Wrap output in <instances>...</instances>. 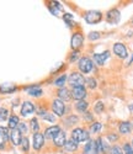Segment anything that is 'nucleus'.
<instances>
[{
    "label": "nucleus",
    "mask_w": 133,
    "mask_h": 154,
    "mask_svg": "<svg viewBox=\"0 0 133 154\" xmlns=\"http://www.w3.org/2000/svg\"><path fill=\"white\" fill-rule=\"evenodd\" d=\"M78 121H79V117L75 116V115H72V116H68V117L65 119L64 123H65L66 126H73V125H75Z\"/></svg>",
    "instance_id": "cd10ccee"
},
{
    "label": "nucleus",
    "mask_w": 133,
    "mask_h": 154,
    "mask_svg": "<svg viewBox=\"0 0 133 154\" xmlns=\"http://www.w3.org/2000/svg\"><path fill=\"white\" fill-rule=\"evenodd\" d=\"M85 84H86L90 89H95V88L97 86V83H96V80H95L94 78H88V79H85Z\"/></svg>",
    "instance_id": "473e14b6"
},
{
    "label": "nucleus",
    "mask_w": 133,
    "mask_h": 154,
    "mask_svg": "<svg viewBox=\"0 0 133 154\" xmlns=\"http://www.w3.org/2000/svg\"><path fill=\"white\" fill-rule=\"evenodd\" d=\"M84 119H85V121H92V115L89 112V111H85L84 112Z\"/></svg>",
    "instance_id": "ea45409f"
},
{
    "label": "nucleus",
    "mask_w": 133,
    "mask_h": 154,
    "mask_svg": "<svg viewBox=\"0 0 133 154\" xmlns=\"http://www.w3.org/2000/svg\"><path fill=\"white\" fill-rule=\"evenodd\" d=\"M42 119H43L45 121H47V122L54 123V122H56V115L52 113V112H47V113H45L43 116H42Z\"/></svg>",
    "instance_id": "c85d7f7f"
},
{
    "label": "nucleus",
    "mask_w": 133,
    "mask_h": 154,
    "mask_svg": "<svg viewBox=\"0 0 133 154\" xmlns=\"http://www.w3.org/2000/svg\"><path fill=\"white\" fill-rule=\"evenodd\" d=\"M107 139L110 140V142H115V140H117V139H118V136L112 133V134H109V136H107Z\"/></svg>",
    "instance_id": "a19ab883"
},
{
    "label": "nucleus",
    "mask_w": 133,
    "mask_h": 154,
    "mask_svg": "<svg viewBox=\"0 0 133 154\" xmlns=\"http://www.w3.org/2000/svg\"><path fill=\"white\" fill-rule=\"evenodd\" d=\"M133 63V56H132V58L129 59V62H128V66H129V64H132Z\"/></svg>",
    "instance_id": "37998d69"
},
{
    "label": "nucleus",
    "mask_w": 133,
    "mask_h": 154,
    "mask_svg": "<svg viewBox=\"0 0 133 154\" xmlns=\"http://www.w3.org/2000/svg\"><path fill=\"white\" fill-rule=\"evenodd\" d=\"M100 38V33L99 32H90L89 33V40L94 41V40H99Z\"/></svg>",
    "instance_id": "4c0bfd02"
},
{
    "label": "nucleus",
    "mask_w": 133,
    "mask_h": 154,
    "mask_svg": "<svg viewBox=\"0 0 133 154\" xmlns=\"http://www.w3.org/2000/svg\"><path fill=\"white\" fill-rule=\"evenodd\" d=\"M101 20H102V14L100 11H89L85 15V21L90 25L99 23Z\"/></svg>",
    "instance_id": "423d86ee"
},
{
    "label": "nucleus",
    "mask_w": 133,
    "mask_h": 154,
    "mask_svg": "<svg viewBox=\"0 0 133 154\" xmlns=\"http://www.w3.org/2000/svg\"><path fill=\"white\" fill-rule=\"evenodd\" d=\"M109 57H110V52L109 51H105V52H102V53L94 54L92 56V59H94V62L97 64V66H104L105 62L109 59Z\"/></svg>",
    "instance_id": "2eb2a0df"
},
{
    "label": "nucleus",
    "mask_w": 133,
    "mask_h": 154,
    "mask_svg": "<svg viewBox=\"0 0 133 154\" xmlns=\"http://www.w3.org/2000/svg\"><path fill=\"white\" fill-rule=\"evenodd\" d=\"M22 133L15 128V130H10V142L12 146L15 147H20V143H21V139H22Z\"/></svg>",
    "instance_id": "1a4fd4ad"
},
{
    "label": "nucleus",
    "mask_w": 133,
    "mask_h": 154,
    "mask_svg": "<svg viewBox=\"0 0 133 154\" xmlns=\"http://www.w3.org/2000/svg\"><path fill=\"white\" fill-rule=\"evenodd\" d=\"M63 19H64V21H65L66 23H68V26L72 27V25H73L72 19H73V16H72L70 14H64V15H63Z\"/></svg>",
    "instance_id": "c9c22d12"
},
{
    "label": "nucleus",
    "mask_w": 133,
    "mask_h": 154,
    "mask_svg": "<svg viewBox=\"0 0 133 154\" xmlns=\"http://www.w3.org/2000/svg\"><path fill=\"white\" fill-rule=\"evenodd\" d=\"M66 75H60L59 78H57L56 79V82H54V84L57 85V86H59V88H63L64 86V84H65V82H66Z\"/></svg>",
    "instance_id": "7c9ffc66"
},
{
    "label": "nucleus",
    "mask_w": 133,
    "mask_h": 154,
    "mask_svg": "<svg viewBox=\"0 0 133 154\" xmlns=\"http://www.w3.org/2000/svg\"><path fill=\"white\" fill-rule=\"evenodd\" d=\"M78 67H79V70H80L82 73L88 74V73L91 72L92 67H94V63H92V60H91L90 58H88V57H83V58L79 59V62H78Z\"/></svg>",
    "instance_id": "7ed1b4c3"
},
{
    "label": "nucleus",
    "mask_w": 133,
    "mask_h": 154,
    "mask_svg": "<svg viewBox=\"0 0 133 154\" xmlns=\"http://www.w3.org/2000/svg\"><path fill=\"white\" fill-rule=\"evenodd\" d=\"M60 130H62V128H60L59 126H57V125L46 128V131H45V133H43L45 139H53V138H54V137L58 134V132H59Z\"/></svg>",
    "instance_id": "4468645a"
},
{
    "label": "nucleus",
    "mask_w": 133,
    "mask_h": 154,
    "mask_svg": "<svg viewBox=\"0 0 133 154\" xmlns=\"http://www.w3.org/2000/svg\"><path fill=\"white\" fill-rule=\"evenodd\" d=\"M105 109V105H104V102L102 101H97L96 104H95V112L96 113H101Z\"/></svg>",
    "instance_id": "72a5a7b5"
},
{
    "label": "nucleus",
    "mask_w": 133,
    "mask_h": 154,
    "mask_svg": "<svg viewBox=\"0 0 133 154\" xmlns=\"http://www.w3.org/2000/svg\"><path fill=\"white\" fill-rule=\"evenodd\" d=\"M128 107H129V110H131V112H133V104H131V105H129Z\"/></svg>",
    "instance_id": "79ce46f5"
},
{
    "label": "nucleus",
    "mask_w": 133,
    "mask_h": 154,
    "mask_svg": "<svg viewBox=\"0 0 133 154\" xmlns=\"http://www.w3.org/2000/svg\"><path fill=\"white\" fill-rule=\"evenodd\" d=\"M26 90H27V94L33 96V97H39V96H42L43 95V90L39 86H29V88H26Z\"/></svg>",
    "instance_id": "a211bd4d"
},
{
    "label": "nucleus",
    "mask_w": 133,
    "mask_h": 154,
    "mask_svg": "<svg viewBox=\"0 0 133 154\" xmlns=\"http://www.w3.org/2000/svg\"><path fill=\"white\" fill-rule=\"evenodd\" d=\"M45 146V136L41 133V132H37V133H33L32 136V147L36 152L41 150Z\"/></svg>",
    "instance_id": "39448f33"
},
{
    "label": "nucleus",
    "mask_w": 133,
    "mask_h": 154,
    "mask_svg": "<svg viewBox=\"0 0 133 154\" xmlns=\"http://www.w3.org/2000/svg\"><path fill=\"white\" fill-rule=\"evenodd\" d=\"M101 128H102V125L100 122H94V123H91V126H90V132L99 133L101 131Z\"/></svg>",
    "instance_id": "c756f323"
},
{
    "label": "nucleus",
    "mask_w": 133,
    "mask_h": 154,
    "mask_svg": "<svg viewBox=\"0 0 133 154\" xmlns=\"http://www.w3.org/2000/svg\"><path fill=\"white\" fill-rule=\"evenodd\" d=\"M20 148H21V150L23 153H29V150H30V140H29V138L26 137V136H23L22 139H21Z\"/></svg>",
    "instance_id": "393cba45"
},
{
    "label": "nucleus",
    "mask_w": 133,
    "mask_h": 154,
    "mask_svg": "<svg viewBox=\"0 0 133 154\" xmlns=\"http://www.w3.org/2000/svg\"><path fill=\"white\" fill-rule=\"evenodd\" d=\"M15 90H16V86L14 84L5 83L3 85H0V93L3 94H10V93H14Z\"/></svg>",
    "instance_id": "412c9836"
},
{
    "label": "nucleus",
    "mask_w": 133,
    "mask_h": 154,
    "mask_svg": "<svg viewBox=\"0 0 133 154\" xmlns=\"http://www.w3.org/2000/svg\"><path fill=\"white\" fill-rule=\"evenodd\" d=\"M131 128H132L131 123L128 121H123V122L119 123L118 131H119V133H122V134H128L131 132Z\"/></svg>",
    "instance_id": "4be33fe9"
},
{
    "label": "nucleus",
    "mask_w": 133,
    "mask_h": 154,
    "mask_svg": "<svg viewBox=\"0 0 133 154\" xmlns=\"http://www.w3.org/2000/svg\"><path fill=\"white\" fill-rule=\"evenodd\" d=\"M9 110L6 107H0V121L5 122L6 120H9Z\"/></svg>",
    "instance_id": "bb28decb"
},
{
    "label": "nucleus",
    "mask_w": 133,
    "mask_h": 154,
    "mask_svg": "<svg viewBox=\"0 0 133 154\" xmlns=\"http://www.w3.org/2000/svg\"><path fill=\"white\" fill-rule=\"evenodd\" d=\"M0 138H2L5 143H8L10 140V130L8 127L0 126Z\"/></svg>",
    "instance_id": "5701e85b"
},
{
    "label": "nucleus",
    "mask_w": 133,
    "mask_h": 154,
    "mask_svg": "<svg viewBox=\"0 0 133 154\" xmlns=\"http://www.w3.org/2000/svg\"><path fill=\"white\" fill-rule=\"evenodd\" d=\"M112 49H113V53H115L118 58H121V59H125V58H127V56H128L126 46H125L123 43H121V42L115 43Z\"/></svg>",
    "instance_id": "6e6552de"
},
{
    "label": "nucleus",
    "mask_w": 133,
    "mask_h": 154,
    "mask_svg": "<svg viewBox=\"0 0 133 154\" xmlns=\"http://www.w3.org/2000/svg\"><path fill=\"white\" fill-rule=\"evenodd\" d=\"M109 154H123V152H122V149L119 148L118 146H113V147L110 148Z\"/></svg>",
    "instance_id": "f704fd0d"
},
{
    "label": "nucleus",
    "mask_w": 133,
    "mask_h": 154,
    "mask_svg": "<svg viewBox=\"0 0 133 154\" xmlns=\"http://www.w3.org/2000/svg\"><path fill=\"white\" fill-rule=\"evenodd\" d=\"M17 130H19L22 134H27V133H29V127H27V125H26L25 122H20V123H19Z\"/></svg>",
    "instance_id": "2f4dec72"
},
{
    "label": "nucleus",
    "mask_w": 133,
    "mask_h": 154,
    "mask_svg": "<svg viewBox=\"0 0 133 154\" xmlns=\"http://www.w3.org/2000/svg\"><path fill=\"white\" fill-rule=\"evenodd\" d=\"M51 109H52V113H54L58 117H62L64 115V112H65V105H64V102L59 99H54L52 101Z\"/></svg>",
    "instance_id": "f03ea898"
},
{
    "label": "nucleus",
    "mask_w": 133,
    "mask_h": 154,
    "mask_svg": "<svg viewBox=\"0 0 133 154\" xmlns=\"http://www.w3.org/2000/svg\"><path fill=\"white\" fill-rule=\"evenodd\" d=\"M132 21H133V20H132Z\"/></svg>",
    "instance_id": "a18cd8bd"
},
{
    "label": "nucleus",
    "mask_w": 133,
    "mask_h": 154,
    "mask_svg": "<svg viewBox=\"0 0 133 154\" xmlns=\"http://www.w3.org/2000/svg\"><path fill=\"white\" fill-rule=\"evenodd\" d=\"M68 83H69L73 88H75V86H84V85H85V78H84V76H83L80 73L74 72V73H72V74L69 75Z\"/></svg>",
    "instance_id": "20e7f679"
},
{
    "label": "nucleus",
    "mask_w": 133,
    "mask_h": 154,
    "mask_svg": "<svg viewBox=\"0 0 133 154\" xmlns=\"http://www.w3.org/2000/svg\"><path fill=\"white\" fill-rule=\"evenodd\" d=\"M96 140H88V143L84 148V154H97Z\"/></svg>",
    "instance_id": "f3484780"
},
{
    "label": "nucleus",
    "mask_w": 133,
    "mask_h": 154,
    "mask_svg": "<svg viewBox=\"0 0 133 154\" xmlns=\"http://www.w3.org/2000/svg\"><path fill=\"white\" fill-rule=\"evenodd\" d=\"M78 58H79V51H74V52L72 53V56H70V58H69V60H70L72 63H74Z\"/></svg>",
    "instance_id": "58836bf2"
},
{
    "label": "nucleus",
    "mask_w": 133,
    "mask_h": 154,
    "mask_svg": "<svg viewBox=\"0 0 133 154\" xmlns=\"http://www.w3.org/2000/svg\"><path fill=\"white\" fill-rule=\"evenodd\" d=\"M88 107H89V102H86L85 100L76 101V104H75V109H76V111H79V112H85V111H88Z\"/></svg>",
    "instance_id": "b1692460"
},
{
    "label": "nucleus",
    "mask_w": 133,
    "mask_h": 154,
    "mask_svg": "<svg viewBox=\"0 0 133 154\" xmlns=\"http://www.w3.org/2000/svg\"><path fill=\"white\" fill-rule=\"evenodd\" d=\"M72 97L78 100V101H80V100H84L85 96H86V90H85V88L84 86H75L72 89Z\"/></svg>",
    "instance_id": "9b49d317"
},
{
    "label": "nucleus",
    "mask_w": 133,
    "mask_h": 154,
    "mask_svg": "<svg viewBox=\"0 0 133 154\" xmlns=\"http://www.w3.org/2000/svg\"><path fill=\"white\" fill-rule=\"evenodd\" d=\"M35 111H36V106H35L33 102H31V101H23L22 102L21 110H20L21 116L26 117V116H29V115H32Z\"/></svg>",
    "instance_id": "0eeeda50"
},
{
    "label": "nucleus",
    "mask_w": 133,
    "mask_h": 154,
    "mask_svg": "<svg viewBox=\"0 0 133 154\" xmlns=\"http://www.w3.org/2000/svg\"><path fill=\"white\" fill-rule=\"evenodd\" d=\"M123 152H125V154H133V148H132V146L128 144V143H126V144L123 146Z\"/></svg>",
    "instance_id": "e433bc0d"
},
{
    "label": "nucleus",
    "mask_w": 133,
    "mask_h": 154,
    "mask_svg": "<svg viewBox=\"0 0 133 154\" xmlns=\"http://www.w3.org/2000/svg\"><path fill=\"white\" fill-rule=\"evenodd\" d=\"M119 19H121V14H119V11L117 9H111L106 14V21L109 23H117Z\"/></svg>",
    "instance_id": "f8f14e48"
},
{
    "label": "nucleus",
    "mask_w": 133,
    "mask_h": 154,
    "mask_svg": "<svg viewBox=\"0 0 133 154\" xmlns=\"http://www.w3.org/2000/svg\"><path fill=\"white\" fill-rule=\"evenodd\" d=\"M76 149H78V143L74 142L72 138L65 142V144H64V152H66V153H73V152H75Z\"/></svg>",
    "instance_id": "aec40b11"
},
{
    "label": "nucleus",
    "mask_w": 133,
    "mask_h": 154,
    "mask_svg": "<svg viewBox=\"0 0 133 154\" xmlns=\"http://www.w3.org/2000/svg\"><path fill=\"white\" fill-rule=\"evenodd\" d=\"M132 148H133V139H132Z\"/></svg>",
    "instance_id": "c03bdc74"
},
{
    "label": "nucleus",
    "mask_w": 133,
    "mask_h": 154,
    "mask_svg": "<svg viewBox=\"0 0 133 154\" xmlns=\"http://www.w3.org/2000/svg\"><path fill=\"white\" fill-rule=\"evenodd\" d=\"M19 123H20L19 116H17V115L12 113L11 116L9 117V120H8V128H9V130H15V128H17Z\"/></svg>",
    "instance_id": "6ab92c4d"
},
{
    "label": "nucleus",
    "mask_w": 133,
    "mask_h": 154,
    "mask_svg": "<svg viewBox=\"0 0 133 154\" xmlns=\"http://www.w3.org/2000/svg\"><path fill=\"white\" fill-rule=\"evenodd\" d=\"M57 95H58V99L62 100L63 102H64V101H69V100H72V93H70L66 88H64V86L58 89Z\"/></svg>",
    "instance_id": "dca6fc26"
},
{
    "label": "nucleus",
    "mask_w": 133,
    "mask_h": 154,
    "mask_svg": "<svg viewBox=\"0 0 133 154\" xmlns=\"http://www.w3.org/2000/svg\"><path fill=\"white\" fill-rule=\"evenodd\" d=\"M72 139L76 143H82V142H86L89 140V132H86L84 128H74L72 131Z\"/></svg>",
    "instance_id": "f257e3e1"
},
{
    "label": "nucleus",
    "mask_w": 133,
    "mask_h": 154,
    "mask_svg": "<svg viewBox=\"0 0 133 154\" xmlns=\"http://www.w3.org/2000/svg\"><path fill=\"white\" fill-rule=\"evenodd\" d=\"M83 42H84V36H83L80 32H75V33L72 36L70 47H72L74 51H78V48L83 45Z\"/></svg>",
    "instance_id": "9d476101"
},
{
    "label": "nucleus",
    "mask_w": 133,
    "mask_h": 154,
    "mask_svg": "<svg viewBox=\"0 0 133 154\" xmlns=\"http://www.w3.org/2000/svg\"><path fill=\"white\" fill-rule=\"evenodd\" d=\"M30 127H31V131H32L33 133L39 132V123H38V120H37L36 117L31 119V121H30Z\"/></svg>",
    "instance_id": "a878e982"
},
{
    "label": "nucleus",
    "mask_w": 133,
    "mask_h": 154,
    "mask_svg": "<svg viewBox=\"0 0 133 154\" xmlns=\"http://www.w3.org/2000/svg\"><path fill=\"white\" fill-rule=\"evenodd\" d=\"M53 140V144H54L56 147H58V148H60V147H64V144H65V142H66V134H65V132L63 131V130H60L59 132H58V134L52 139Z\"/></svg>",
    "instance_id": "ddd939ff"
}]
</instances>
